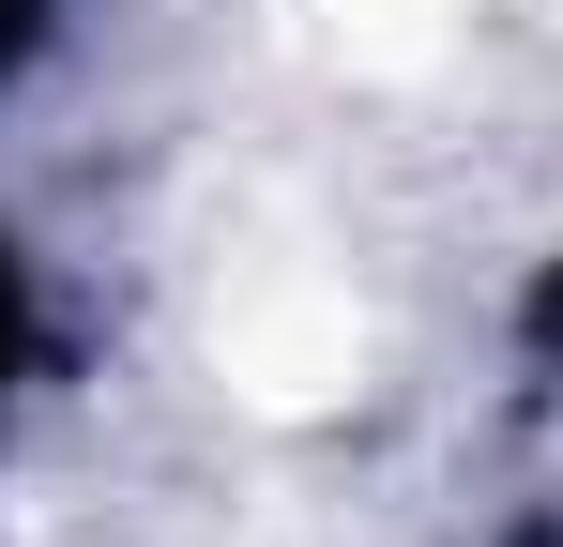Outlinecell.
Masks as SVG:
<instances>
[{
	"mask_svg": "<svg viewBox=\"0 0 563 547\" xmlns=\"http://www.w3.org/2000/svg\"><path fill=\"white\" fill-rule=\"evenodd\" d=\"M0 350H15V274H0Z\"/></svg>",
	"mask_w": 563,
	"mask_h": 547,
	"instance_id": "1",
	"label": "cell"
}]
</instances>
